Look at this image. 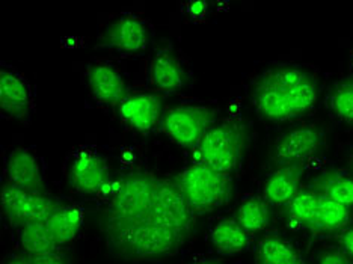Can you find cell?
Returning <instances> with one entry per match:
<instances>
[{"label": "cell", "mask_w": 353, "mask_h": 264, "mask_svg": "<svg viewBox=\"0 0 353 264\" xmlns=\"http://www.w3.org/2000/svg\"><path fill=\"white\" fill-rule=\"evenodd\" d=\"M99 213L104 245L125 261L171 257L190 237L196 214L175 180L133 170L112 181Z\"/></svg>", "instance_id": "6da1fadb"}, {"label": "cell", "mask_w": 353, "mask_h": 264, "mask_svg": "<svg viewBox=\"0 0 353 264\" xmlns=\"http://www.w3.org/2000/svg\"><path fill=\"white\" fill-rule=\"evenodd\" d=\"M317 80L299 65H275L254 80L251 101L256 114L272 123L290 121L314 108Z\"/></svg>", "instance_id": "7a4b0ae2"}, {"label": "cell", "mask_w": 353, "mask_h": 264, "mask_svg": "<svg viewBox=\"0 0 353 264\" xmlns=\"http://www.w3.org/2000/svg\"><path fill=\"white\" fill-rule=\"evenodd\" d=\"M250 133V125L237 119L213 124L194 148V163L232 174L242 163Z\"/></svg>", "instance_id": "3957f363"}, {"label": "cell", "mask_w": 353, "mask_h": 264, "mask_svg": "<svg viewBox=\"0 0 353 264\" xmlns=\"http://www.w3.org/2000/svg\"><path fill=\"white\" fill-rule=\"evenodd\" d=\"M195 214L212 213L227 205L234 194L232 174L192 163L174 179Z\"/></svg>", "instance_id": "277c9868"}, {"label": "cell", "mask_w": 353, "mask_h": 264, "mask_svg": "<svg viewBox=\"0 0 353 264\" xmlns=\"http://www.w3.org/2000/svg\"><path fill=\"white\" fill-rule=\"evenodd\" d=\"M216 124V110L208 106L180 105L163 112V133L176 145L195 148L210 127Z\"/></svg>", "instance_id": "5b68a950"}, {"label": "cell", "mask_w": 353, "mask_h": 264, "mask_svg": "<svg viewBox=\"0 0 353 264\" xmlns=\"http://www.w3.org/2000/svg\"><path fill=\"white\" fill-rule=\"evenodd\" d=\"M68 183L77 194L95 198H104L112 181L109 165L99 151L92 148H79L70 159Z\"/></svg>", "instance_id": "8992f818"}, {"label": "cell", "mask_w": 353, "mask_h": 264, "mask_svg": "<svg viewBox=\"0 0 353 264\" xmlns=\"http://www.w3.org/2000/svg\"><path fill=\"white\" fill-rule=\"evenodd\" d=\"M0 204L2 214L17 228L34 222H46L59 205L46 192L25 190L6 181L0 192Z\"/></svg>", "instance_id": "52a82bcc"}, {"label": "cell", "mask_w": 353, "mask_h": 264, "mask_svg": "<svg viewBox=\"0 0 353 264\" xmlns=\"http://www.w3.org/2000/svg\"><path fill=\"white\" fill-rule=\"evenodd\" d=\"M325 130L317 124H303L283 133L272 148V162L278 166L305 163L325 145Z\"/></svg>", "instance_id": "ba28073f"}, {"label": "cell", "mask_w": 353, "mask_h": 264, "mask_svg": "<svg viewBox=\"0 0 353 264\" xmlns=\"http://www.w3.org/2000/svg\"><path fill=\"white\" fill-rule=\"evenodd\" d=\"M148 41V21L138 14H123L103 30L100 47L119 53H139L145 49Z\"/></svg>", "instance_id": "9c48e42d"}, {"label": "cell", "mask_w": 353, "mask_h": 264, "mask_svg": "<svg viewBox=\"0 0 353 264\" xmlns=\"http://www.w3.org/2000/svg\"><path fill=\"white\" fill-rule=\"evenodd\" d=\"M117 109L123 123L139 133L154 130L163 116L162 100L152 92L127 94Z\"/></svg>", "instance_id": "30bf717a"}, {"label": "cell", "mask_w": 353, "mask_h": 264, "mask_svg": "<svg viewBox=\"0 0 353 264\" xmlns=\"http://www.w3.org/2000/svg\"><path fill=\"white\" fill-rule=\"evenodd\" d=\"M86 85L99 105L118 108L127 97L125 79L109 62H92L86 68Z\"/></svg>", "instance_id": "8fae6325"}, {"label": "cell", "mask_w": 353, "mask_h": 264, "mask_svg": "<svg viewBox=\"0 0 353 264\" xmlns=\"http://www.w3.org/2000/svg\"><path fill=\"white\" fill-rule=\"evenodd\" d=\"M0 110L12 119H29L34 110V92L28 80L10 68L0 70Z\"/></svg>", "instance_id": "7c38bea8"}, {"label": "cell", "mask_w": 353, "mask_h": 264, "mask_svg": "<svg viewBox=\"0 0 353 264\" xmlns=\"http://www.w3.org/2000/svg\"><path fill=\"white\" fill-rule=\"evenodd\" d=\"M148 79L157 92L174 94L186 86L188 73L171 47H162L150 61Z\"/></svg>", "instance_id": "4fadbf2b"}, {"label": "cell", "mask_w": 353, "mask_h": 264, "mask_svg": "<svg viewBox=\"0 0 353 264\" xmlns=\"http://www.w3.org/2000/svg\"><path fill=\"white\" fill-rule=\"evenodd\" d=\"M6 183L30 192L44 190V175L41 162L34 151L19 147L8 154L5 163Z\"/></svg>", "instance_id": "5bb4252c"}, {"label": "cell", "mask_w": 353, "mask_h": 264, "mask_svg": "<svg viewBox=\"0 0 353 264\" xmlns=\"http://www.w3.org/2000/svg\"><path fill=\"white\" fill-rule=\"evenodd\" d=\"M305 163L278 166L272 171L263 186V196L270 205L285 207L302 189L301 181Z\"/></svg>", "instance_id": "9a60e30c"}, {"label": "cell", "mask_w": 353, "mask_h": 264, "mask_svg": "<svg viewBox=\"0 0 353 264\" xmlns=\"http://www.w3.org/2000/svg\"><path fill=\"white\" fill-rule=\"evenodd\" d=\"M252 236L240 227L236 219H221L210 228V242L216 252L225 257L246 251L251 245Z\"/></svg>", "instance_id": "2e32d148"}, {"label": "cell", "mask_w": 353, "mask_h": 264, "mask_svg": "<svg viewBox=\"0 0 353 264\" xmlns=\"http://www.w3.org/2000/svg\"><path fill=\"white\" fill-rule=\"evenodd\" d=\"M85 213L76 204H59L47 219V225L58 246H65L76 240L83 227Z\"/></svg>", "instance_id": "e0dca14e"}, {"label": "cell", "mask_w": 353, "mask_h": 264, "mask_svg": "<svg viewBox=\"0 0 353 264\" xmlns=\"http://www.w3.org/2000/svg\"><path fill=\"white\" fill-rule=\"evenodd\" d=\"M310 187L320 196L353 209V174L340 170L325 171L312 180Z\"/></svg>", "instance_id": "ac0fdd59"}, {"label": "cell", "mask_w": 353, "mask_h": 264, "mask_svg": "<svg viewBox=\"0 0 353 264\" xmlns=\"http://www.w3.org/2000/svg\"><path fill=\"white\" fill-rule=\"evenodd\" d=\"M255 264H307L298 247L287 238L269 234L260 240L255 251Z\"/></svg>", "instance_id": "d6986e66"}, {"label": "cell", "mask_w": 353, "mask_h": 264, "mask_svg": "<svg viewBox=\"0 0 353 264\" xmlns=\"http://www.w3.org/2000/svg\"><path fill=\"white\" fill-rule=\"evenodd\" d=\"M350 225V209L346 205L331 201L319 195V209L314 228L311 233L314 236L339 234Z\"/></svg>", "instance_id": "ffe728a7"}, {"label": "cell", "mask_w": 353, "mask_h": 264, "mask_svg": "<svg viewBox=\"0 0 353 264\" xmlns=\"http://www.w3.org/2000/svg\"><path fill=\"white\" fill-rule=\"evenodd\" d=\"M319 209V195L311 187H302L290 203L285 205V218L293 228H314Z\"/></svg>", "instance_id": "44dd1931"}, {"label": "cell", "mask_w": 353, "mask_h": 264, "mask_svg": "<svg viewBox=\"0 0 353 264\" xmlns=\"http://www.w3.org/2000/svg\"><path fill=\"white\" fill-rule=\"evenodd\" d=\"M272 219L270 204L260 195H250L240 203L236 221L240 223V227L245 228L251 236L261 233L263 230L269 227Z\"/></svg>", "instance_id": "7402d4cb"}, {"label": "cell", "mask_w": 353, "mask_h": 264, "mask_svg": "<svg viewBox=\"0 0 353 264\" xmlns=\"http://www.w3.org/2000/svg\"><path fill=\"white\" fill-rule=\"evenodd\" d=\"M19 243L28 255H39L58 250L47 222H34L19 228Z\"/></svg>", "instance_id": "603a6c76"}, {"label": "cell", "mask_w": 353, "mask_h": 264, "mask_svg": "<svg viewBox=\"0 0 353 264\" xmlns=\"http://www.w3.org/2000/svg\"><path fill=\"white\" fill-rule=\"evenodd\" d=\"M332 115L341 123L353 124V76L334 86L327 99Z\"/></svg>", "instance_id": "cb8c5ba5"}, {"label": "cell", "mask_w": 353, "mask_h": 264, "mask_svg": "<svg viewBox=\"0 0 353 264\" xmlns=\"http://www.w3.org/2000/svg\"><path fill=\"white\" fill-rule=\"evenodd\" d=\"M317 264H353L340 247H326L317 257Z\"/></svg>", "instance_id": "d4e9b609"}, {"label": "cell", "mask_w": 353, "mask_h": 264, "mask_svg": "<svg viewBox=\"0 0 353 264\" xmlns=\"http://www.w3.org/2000/svg\"><path fill=\"white\" fill-rule=\"evenodd\" d=\"M32 263L34 264H70L67 255H63L58 250L39 255H32Z\"/></svg>", "instance_id": "484cf974"}, {"label": "cell", "mask_w": 353, "mask_h": 264, "mask_svg": "<svg viewBox=\"0 0 353 264\" xmlns=\"http://www.w3.org/2000/svg\"><path fill=\"white\" fill-rule=\"evenodd\" d=\"M339 240V247L347 255L349 260L353 263V225L344 228L341 233L336 234Z\"/></svg>", "instance_id": "4316f807"}, {"label": "cell", "mask_w": 353, "mask_h": 264, "mask_svg": "<svg viewBox=\"0 0 353 264\" xmlns=\"http://www.w3.org/2000/svg\"><path fill=\"white\" fill-rule=\"evenodd\" d=\"M3 264H34V263H32V255L20 252V254H14V255H11V257H8Z\"/></svg>", "instance_id": "83f0119b"}, {"label": "cell", "mask_w": 353, "mask_h": 264, "mask_svg": "<svg viewBox=\"0 0 353 264\" xmlns=\"http://www.w3.org/2000/svg\"><path fill=\"white\" fill-rule=\"evenodd\" d=\"M192 264H219V261H216V260H198V261L192 263Z\"/></svg>", "instance_id": "f1b7e54d"}, {"label": "cell", "mask_w": 353, "mask_h": 264, "mask_svg": "<svg viewBox=\"0 0 353 264\" xmlns=\"http://www.w3.org/2000/svg\"><path fill=\"white\" fill-rule=\"evenodd\" d=\"M349 166H350V171L353 174V151H352L350 156H349Z\"/></svg>", "instance_id": "f546056e"}]
</instances>
